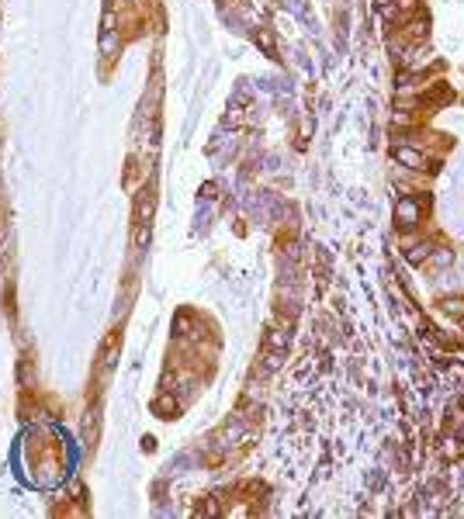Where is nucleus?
Instances as JSON below:
<instances>
[{"label":"nucleus","mask_w":464,"mask_h":519,"mask_svg":"<svg viewBox=\"0 0 464 519\" xmlns=\"http://www.w3.org/2000/svg\"><path fill=\"white\" fill-rule=\"evenodd\" d=\"M398 159H402V163H409V166H419V163H423L412 149H398Z\"/></svg>","instance_id":"f03ea898"},{"label":"nucleus","mask_w":464,"mask_h":519,"mask_svg":"<svg viewBox=\"0 0 464 519\" xmlns=\"http://www.w3.org/2000/svg\"><path fill=\"white\" fill-rule=\"evenodd\" d=\"M398 211H402L405 225H416V218H419V208H416L412 201H402V205H398Z\"/></svg>","instance_id":"f257e3e1"}]
</instances>
